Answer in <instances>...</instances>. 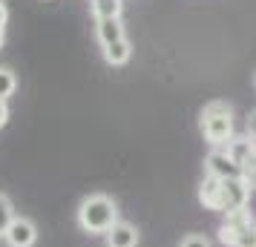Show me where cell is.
<instances>
[{
	"instance_id": "obj_1",
	"label": "cell",
	"mask_w": 256,
	"mask_h": 247,
	"mask_svg": "<svg viewBox=\"0 0 256 247\" xmlns=\"http://www.w3.org/2000/svg\"><path fill=\"white\" fill-rule=\"evenodd\" d=\"M118 204L106 193H92L78 204V227L90 236H106L118 224Z\"/></svg>"
},
{
	"instance_id": "obj_2",
	"label": "cell",
	"mask_w": 256,
	"mask_h": 247,
	"mask_svg": "<svg viewBox=\"0 0 256 247\" xmlns=\"http://www.w3.org/2000/svg\"><path fill=\"white\" fill-rule=\"evenodd\" d=\"M198 130L210 147H228L236 138L233 135V109L224 101H210L198 112Z\"/></svg>"
},
{
	"instance_id": "obj_3",
	"label": "cell",
	"mask_w": 256,
	"mask_h": 247,
	"mask_svg": "<svg viewBox=\"0 0 256 247\" xmlns=\"http://www.w3.org/2000/svg\"><path fill=\"white\" fill-rule=\"evenodd\" d=\"M250 201V187L244 184L242 178H224L222 181V193H219V207L216 213H236V210H244Z\"/></svg>"
},
{
	"instance_id": "obj_4",
	"label": "cell",
	"mask_w": 256,
	"mask_h": 247,
	"mask_svg": "<svg viewBox=\"0 0 256 247\" xmlns=\"http://www.w3.org/2000/svg\"><path fill=\"white\" fill-rule=\"evenodd\" d=\"M254 224H256V219L248 207H244V210H236V213H228L224 222H222V227H219V242L224 247H236V242H239Z\"/></svg>"
},
{
	"instance_id": "obj_5",
	"label": "cell",
	"mask_w": 256,
	"mask_h": 247,
	"mask_svg": "<svg viewBox=\"0 0 256 247\" xmlns=\"http://www.w3.org/2000/svg\"><path fill=\"white\" fill-rule=\"evenodd\" d=\"M204 173L224 181V178H242V167L233 161L224 147H213L208 153V158H204Z\"/></svg>"
},
{
	"instance_id": "obj_6",
	"label": "cell",
	"mask_w": 256,
	"mask_h": 247,
	"mask_svg": "<svg viewBox=\"0 0 256 247\" xmlns=\"http://www.w3.org/2000/svg\"><path fill=\"white\" fill-rule=\"evenodd\" d=\"M3 242L9 247H35L38 245V224L26 216H14L12 224L6 227Z\"/></svg>"
},
{
	"instance_id": "obj_7",
	"label": "cell",
	"mask_w": 256,
	"mask_h": 247,
	"mask_svg": "<svg viewBox=\"0 0 256 247\" xmlns=\"http://www.w3.org/2000/svg\"><path fill=\"white\" fill-rule=\"evenodd\" d=\"M106 239V247H138V227L130 222H118L112 224V230L104 236Z\"/></svg>"
},
{
	"instance_id": "obj_8",
	"label": "cell",
	"mask_w": 256,
	"mask_h": 247,
	"mask_svg": "<svg viewBox=\"0 0 256 247\" xmlns=\"http://www.w3.org/2000/svg\"><path fill=\"white\" fill-rule=\"evenodd\" d=\"M95 37H98L101 46H110L116 40H124L127 29L121 23V17H116V20H95Z\"/></svg>"
},
{
	"instance_id": "obj_9",
	"label": "cell",
	"mask_w": 256,
	"mask_h": 247,
	"mask_svg": "<svg viewBox=\"0 0 256 247\" xmlns=\"http://www.w3.org/2000/svg\"><path fill=\"white\" fill-rule=\"evenodd\" d=\"M219 193H222V178L204 173L202 184H198V201H202V207L216 210V207H219Z\"/></svg>"
},
{
	"instance_id": "obj_10",
	"label": "cell",
	"mask_w": 256,
	"mask_h": 247,
	"mask_svg": "<svg viewBox=\"0 0 256 247\" xmlns=\"http://www.w3.org/2000/svg\"><path fill=\"white\" fill-rule=\"evenodd\" d=\"M101 52H104V60L110 66H124L132 58V43H130V37H124V40H116L110 46H101Z\"/></svg>"
},
{
	"instance_id": "obj_11",
	"label": "cell",
	"mask_w": 256,
	"mask_h": 247,
	"mask_svg": "<svg viewBox=\"0 0 256 247\" xmlns=\"http://www.w3.org/2000/svg\"><path fill=\"white\" fill-rule=\"evenodd\" d=\"M90 12L95 20H116L124 12V0H90Z\"/></svg>"
},
{
	"instance_id": "obj_12",
	"label": "cell",
	"mask_w": 256,
	"mask_h": 247,
	"mask_svg": "<svg viewBox=\"0 0 256 247\" xmlns=\"http://www.w3.org/2000/svg\"><path fill=\"white\" fill-rule=\"evenodd\" d=\"M228 153H230V158L236 161V164L242 167V161L244 158H250V155L256 153V141L250 138V135H239V138H233L228 147H224Z\"/></svg>"
},
{
	"instance_id": "obj_13",
	"label": "cell",
	"mask_w": 256,
	"mask_h": 247,
	"mask_svg": "<svg viewBox=\"0 0 256 247\" xmlns=\"http://www.w3.org/2000/svg\"><path fill=\"white\" fill-rule=\"evenodd\" d=\"M18 89V78H14L12 69H6V66H0V98L3 101H9Z\"/></svg>"
},
{
	"instance_id": "obj_14",
	"label": "cell",
	"mask_w": 256,
	"mask_h": 247,
	"mask_svg": "<svg viewBox=\"0 0 256 247\" xmlns=\"http://www.w3.org/2000/svg\"><path fill=\"white\" fill-rule=\"evenodd\" d=\"M12 219H14V207H12V199L0 193V239H3V233H6V227L12 224Z\"/></svg>"
},
{
	"instance_id": "obj_15",
	"label": "cell",
	"mask_w": 256,
	"mask_h": 247,
	"mask_svg": "<svg viewBox=\"0 0 256 247\" xmlns=\"http://www.w3.org/2000/svg\"><path fill=\"white\" fill-rule=\"evenodd\" d=\"M242 181L250 190H256V153L250 155V158H244V161H242Z\"/></svg>"
},
{
	"instance_id": "obj_16",
	"label": "cell",
	"mask_w": 256,
	"mask_h": 247,
	"mask_svg": "<svg viewBox=\"0 0 256 247\" xmlns=\"http://www.w3.org/2000/svg\"><path fill=\"white\" fill-rule=\"evenodd\" d=\"M178 247H213V245H210L208 236H202V233H190V236H184V239L178 242Z\"/></svg>"
},
{
	"instance_id": "obj_17",
	"label": "cell",
	"mask_w": 256,
	"mask_h": 247,
	"mask_svg": "<svg viewBox=\"0 0 256 247\" xmlns=\"http://www.w3.org/2000/svg\"><path fill=\"white\" fill-rule=\"evenodd\" d=\"M236 247H256V224L242 236V239H239V242H236Z\"/></svg>"
},
{
	"instance_id": "obj_18",
	"label": "cell",
	"mask_w": 256,
	"mask_h": 247,
	"mask_svg": "<svg viewBox=\"0 0 256 247\" xmlns=\"http://www.w3.org/2000/svg\"><path fill=\"white\" fill-rule=\"evenodd\" d=\"M6 121H9V104H6V101L0 98V130L6 127Z\"/></svg>"
},
{
	"instance_id": "obj_19",
	"label": "cell",
	"mask_w": 256,
	"mask_h": 247,
	"mask_svg": "<svg viewBox=\"0 0 256 247\" xmlns=\"http://www.w3.org/2000/svg\"><path fill=\"white\" fill-rule=\"evenodd\" d=\"M248 135L256 141V109L250 112V118H248Z\"/></svg>"
},
{
	"instance_id": "obj_20",
	"label": "cell",
	"mask_w": 256,
	"mask_h": 247,
	"mask_svg": "<svg viewBox=\"0 0 256 247\" xmlns=\"http://www.w3.org/2000/svg\"><path fill=\"white\" fill-rule=\"evenodd\" d=\"M6 23H9V9H6V3L0 0V29H6Z\"/></svg>"
},
{
	"instance_id": "obj_21",
	"label": "cell",
	"mask_w": 256,
	"mask_h": 247,
	"mask_svg": "<svg viewBox=\"0 0 256 247\" xmlns=\"http://www.w3.org/2000/svg\"><path fill=\"white\" fill-rule=\"evenodd\" d=\"M254 86H256V75H254Z\"/></svg>"
}]
</instances>
